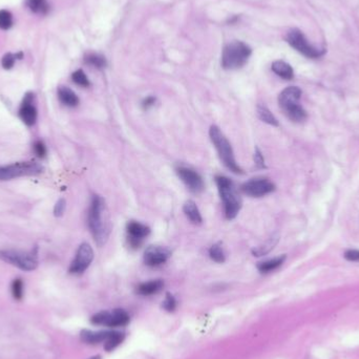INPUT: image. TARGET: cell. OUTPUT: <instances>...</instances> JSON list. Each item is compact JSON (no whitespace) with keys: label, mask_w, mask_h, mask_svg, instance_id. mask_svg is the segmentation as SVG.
I'll return each mask as SVG.
<instances>
[{"label":"cell","mask_w":359,"mask_h":359,"mask_svg":"<svg viewBox=\"0 0 359 359\" xmlns=\"http://www.w3.org/2000/svg\"><path fill=\"white\" fill-rule=\"evenodd\" d=\"M271 69L277 76L285 80H291L294 76L293 69L291 68V65L283 61V60H276V61L272 63Z\"/></svg>","instance_id":"21"},{"label":"cell","mask_w":359,"mask_h":359,"mask_svg":"<svg viewBox=\"0 0 359 359\" xmlns=\"http://www.w3.org/2000/svg\"><path fill=\"white\" fill-rule=\"evenodd\" d=\"M26 5L35 14L47 15L50 11L48 0H26Z\"/></svg>","instance_id":"22"},{"label":"cell","mask_w":359,"mask_h":359,"mask_svg":"<svg viewBox=\"0 0 359 359\" xmlns=\"http://www.w3.org/2000/svg\"><path fill=\"white\" fill-rule=\"evenodd\" d=\"M34 95L32 93H28L21 103L19 109V117L23 120L24 123L28 126H33L37 121V109L33 104Z\"/></svg>","instance_id":"15"},{"label":"cell","mask_w":359,"mask_h":359,"mask_svg":"<svg viewBox=\"0 0 359 359\" xmlns=\"http://www.w3.org/2000/svg\"><path fill=\"white\" fill-rule=\"evenodd\" d=\"M124 337H125L124 333L113 331V334L107 339V342L104 344V349L108 352L115 350L120 344H122V342L124 341Z\"/></svg>","instance_id":"25"},{"label":"cell","mask_w":359,"mask_h":359,"mask_svg":"<svg viewBox=\"0 0 359 359\" xmlns=\"http://www.w3.org/2000/svg\"><path fill=\"white\" fill-rule=\"evenodd\" d=\"M345 257L350 262H359V250H348Z\"/></svg>","instance_id":"36"},{"label":"cell","mask_w":359,"mask_h":359,"mask_svg":"<svg viewBox=\"0 0 359 359\" xmlns=\"http://www.w3.org/2000/svg\"><path fill=\"white\" fill-rule=\"evenodd\" d=\"M0 259L19 268L20 270L33 271L38 266L37 248L29 252L19 250H0Z\"/></svg>","instance_id":"5"},{"label":"cell","mask_w":359,"mask_h":359,"mask_svg":"<svg viewBox=\"0 0 359 359\" xmlns=\"http://www.w3.org/2000/svg\"><path fill=\"white\" fill-rule=\"evenodd\" d=\"M209 256L210 258L212 259V261H214L215 263H218V264H222L225 262V253H224V249L222 247V243H216V244H213L210 249H209Z\"/></svg>","instance_id":"26"},{"label":"cell","mask_w":359,"mask_h":359,"mask_svg":"<svg viewBox=\"0 0 359 359\" xmlns=\"http://www.w3.org/2000/svg\"><path fill=\"white\" fill-rule=\"evenodd\" d=\"M253 159H254V163H255V165H256L258 168H265V167H266L264 155H263L262 151L259 150V148H258V147H255Z\"/></svg>","instance_id":"33"},{"label":"cell","mask_w":359,"mask_h":359,"mask_svg":"<svg viewBox=\"0 0 359 359\" xmlns=\"http://www.w3.org/2000/svg\"><path fill=\"white\" fill-rule=\"evenodd\" d=\"M175 171L177 176L181 178V181L186 185L190 192L198 194L204 190L205 184L203 181V177L194 169L181 165L176 167Z\"/></svg>","instance_id":"10"},{"label":"cell","mask_w":359,"mask_h":359,"mask_svg":"<svg viewBox=\"0 0 359 359\" xmlns=\"http://www.w3.org/2000/svg\"><path fill=\"white\" fill-rule=\"evenodd\" d=\"M87 224L96 244L99 247H102L109 237L110 224L106 214L104 198L98 194L92 197L87 214Z\"/></svg>","instance_id":"1"},{"label":"cell","mask_w":359,"mask_h":359,"mask_svg":"<svg viewBox=\"0 0 359 359\" xmlns=\"http://www.w3.org/2000/svg\"><path fill=\"white\" fill-rule=\"evenodd\" d=\"M34 151L38 158H44L47 154V147L43 142L36 141L34 143Z\"/></svg>","instance_id":"35"},{"label":"cell","mask_w":359,"mask_h":359,"mask_svg":"<svg viewBox=\"0 0 359 359\" xmlns=\"http://www.w3.org/2000/svg\"><path fill=\"white\" fill-rule=\"evenodd\" d=\"M155 101H156L155 97H153V96H148V97H146V98L143 100L142 106H143L144 109H148L149 107H151V106L154 105Z\"/></svg>","instance_id":"37"},{"label":"cell","mask_w":359,"mask_h":359,"mask_svg":"<svg viewBox=\"0 0 359 359\" xmlns=\"http://www.w3.org/2000/svg\"><path fill=\"white\" fill-rule=\"evenodd\" d=\"M12 295L17 301H20L24 297V282L20 278H16L12 283Z\"/></svg>","instance_id":"30"},{"label":"cell","mask_w":359,"mask_h":359,"mask_svg":"<svg viewBox=\"0 0 359 359\" xmlns=\"http://www.w3.org/2000/svg\"><path fill=\"white\" fill-rule=\"evenodd\" d=\"M242 191L251 197H262L275 190V185L267 177H254L244 183Z\"/></svg>","instance_id":"9"},{"label":"cell","mask_w":359,"mask_h":359,"mask_svg":"<svg viewBox=\"0 0 359 359\" xmlns=\"http://www.w3.org/2000/svg\"><path fill=\"white\" fill-rule=\"evenodd\" d=\"M256 113L258 118L262 120L263 122L273 125V126H278V121L277 119L274 117V115L264 105H258L256 108Z\"/></svg>","instance_id":"23"},{"label":"cell","mask_w":359,"mask_h":359,"mask_svg":"<svg viewBox=\"0 0 359 359\" xmlns=\"http://www.w3.org/2000/svg\"><path fill=\"white\" fill-rule=\"evenodd\" d=\"M277 242H278V236H272L271 238L268 239V241L265 244L253 248L252 249V254L254 256L266 255L267 253H269L274 248V246L277 244Z\"/></svg>","instance_id":"24"},{"label":"cell","mask_w":359,"mask_h":359,"mask_svg":"<svg viewBox=\"0 0 359 359\" xmlns=\"http://www.w3.org/2000/svg\"><path fill=\"white\" fill-rule=\"evenodd\" d=\"M72 80L74 81V83H76L79 86H82V87H87L91 84L87 76L85 75V73L82 70H78V71L74 72L72 75Z\"/></svg>","instance_id":"28"},{"label":"cell","mask_w":359,"mask_h":359,"mask_svg":"<svg viewBox=\"0 0 359 359\" xmlns=\"http://www.w3.org/2000/svg\"><path fill=\"white\" fill-rule=\"evenodd\" d=\"M13 26V15L8 10H0V29L9 30Z\"/></svg>","instance_id":"29"},{"label":"cell","mask_w":359,"mask_h":359,"mask_svg":"<svg viewBox=\"0 0 359 359\" xmlns=\"http://www.w3.org/2000/svg\"><path fill=\"white\" fill-rule=\"evenodd\" d=\"M127 242L129 247L137 249L141 247L144 239L150 234V228L137 221H130L126 225Z\"/></svg>","instance_id":"12"},{"label":"cell","mask_w":359,"mask_h":359,"mask_svg":"<svg viewBox=\"0 0 359 359\" xmlns=\"http://www.w3.org/2000/svg\"><path fill=\"white\" fill-rule=\"evenodd\" d=\"M302 91L297 86H289L285 88L278 96V104L284 113L298 105V101L301 99Z\"/></svg>","instance_id":"14"},{"label":"cell","mask_w":359,"mask_h":359,"mask_svg":"<svg viewBox=\"0 0 359 359\" xmlns=\"http://www.w3.org/2000/svg\"><path fill=\"white\" fill-rule=\"evenodd\" d=\"M163 287H164V282L162 279H153V281L140 284L137 288V292L140 295L149 296V295L159 293L163 289Z\"/></svg>","instance_id":"17"},{"label":"cell","mask_w":359,"mask_h":359,"mask_svg":"<svg viewBox=\"0 0 359 359\" xmlns=\"http://www.w3.org/2000/svg\"><path fill=\"white\" fill-rule=\"evenodd\" d=\"M94 259V250L89 244L83 243L79 246L74 261L71 264L70 272L72 274H82L92 264Z\"/></svg>","instance_id":"11"},{"label":"cell","mask_w":359,"mask_h":359,"mask_svg":"<svg viewBox=\"0 0 359 359\" xmlns=\"http://www.w3.org/2000/svg\"><path fill=\"white\" fill-rule=\"evenodd\" d=\"M65 207H66V202L64 198H60L58 199V202L56 203L55 207H54V214L55 216H61L64 211H65Z\"/></svg>","instance_id":"34"},{"label":"cell","mask_w":359,"mask_h":359,"mask_svg":"<svg viewBox=\"0 0 359 359\" xmlns=\"http://www.w3.org/2000/svg\"><path fill=\"white\" fill-rule=\"evenodd\" d=\"M85 62L89 65H93L97 69H103L106 65V60L104 57L97 55V54H89L85 57Z\"/></svg>","instance_id":"27"},{"label":"cell","mask_w":359,"mask_h":359,"mask_svg":"<svg viewBox=\"0 0 359 359\" xmlns=\"http://www.w3.org/2000/svg\"><path fill=\"white\" fill-rule=\"evenodd\" d=\"M286 261V255H279L276 256L274 258L268 259V261H264L257 264V269L259 272L262 273H269L275 269H277L278 267H281L284 262Z\"/></svg>","instance_id":"20"},{"label":"cell","mask_w":359,"mask_h":359,"mask_svg":"<svg viewBox=\"0 0 359 359\" xmlns=\"http://www.w3.org/2000/svg\"><path fill=\"white\" fill-rule=\"evenodd\" d=\"M88 359H102V358L100 357V356H93V357H91V358H88Z\"/></svg>","instance_id":"38"},{"label":"cell","mask_w":359,"mask_h":359,"mask_svg":"<svg viewBox=\"0 0 359 359\" xmlns=\"http://www.w3.org/2000/svg\"><path fill=\"white\" fill-rule=\"evenodd\" d=\"M215 184L224 205L226 218H235L242 208V198L239 196L233 181L225 175H216Z\"/></svg>","instance_id":"2"},{"label":"cell","mask_w":359,"mask_h":359,"mask_svg":"<svg viewBox=\"0 0 359 359\" xmlns=\"http://www.w3.org/2000/svg\"><path fill=\"white\" fill-rule=\"evenodd\" d=\"M286 38H287V42L293 49H295L298 53H301L302 55H304L308 58L315 59V58L321 57L325 53L324 50H319V49L313 47L308 41L307 38L303 34V32H301L297 29H293V30L289 31Z\"/></svg>","instance_id":"7"},{"label":"cell","mask_w":359,"mask_h":359,"mask_svg":"<svg viewBox=\"0 0 359 359\" xmlns=\"http://www.w3.org/2000/svg\"><path fill=\"white\" fill-rule=\"evenodd\" d=\"M170 251L161 246H149L144 252V263L149 267H158L165 264L170 257Z\"/></svg>","instance_id":"13"},{"label":"cell","mask_w":359,"mask_h":359,"mask_svg":"<svg viewBox=\"0 0 359 359\" xmlns=\"http://www.w3.org/2000/svg\"><path fill=\"white\" fill-rule=\"evenodd\" d=\"M129 315L123 309H115L113 311H102L95 314L91 322L97 326H107L111 328L124 327L129 323Z\"/></svg>","instance_id":"8"},{"label":"cell","mask_w":359,"mask_h":359,"mask_svg":"<svg viewBox=\"0 0 359 359\" xmlns=\"http://www.w3.org/2000/svg\"><path fill=\"white\" fill-rule=\"evenodd\" d=\"M163 308L164 310H166L167 312H173L176 308V301H175V298L174 296L167 292L166 293V296H165V299H164V302H163Z\"/></svg>","instance_id":"31"},{"label":"cell","mask_w":359,"mask_h":359,"mask_svg":"<svg viewBox=\"0 0 359 359\" xmlns=\"http://www.w3.org/2000/svg\"><path fill=\"white\" fill-rule=\"evenodd\" d=\"M251 49L242 41H233L228 43L222 53V66L225 70H237L243 68L249 57Z\"/></svg>","instance_id":"4"},{"label":"cell","mask_w":359,"mask_h":359,"mask_svg":"<svg viewBox=\"0 0 359 359\" xmlns=\"http://www.w3.org/2000/svg\"><path fill=\"white\" fill-rule=\"evenodd\" d=\"M16 55L12 54V53H8L6 54L4 57H3V60H2V65L5 70H11L14 64H15V61H16Z\"/></svg>","instance_id":"32"},{"label":"cell","mask_w":359,"mask_h":359,"mask_svg":"<svg viewBox=\"0 0 359 359\" xmlns=\"http://www.w3.org/2000/svg\"><path fill=\"white\" fill-rule=\"evenodd\" d=\"M183 211L185 215L189 218V221L193 224H201L203 222V218L199 212L196 204L192 201V199H188L185 202L183 206Z\"/></svg>","instance_id":"19"},{"label":"cell","mask_w":359,"mask_h":359,"mask_svg":"<svg viewBox=\"0 0 359 359\" xmlns=\"http://www.w3.org/2000/svg\"><path fill=\"white\" fill-rule=\"evenodd\" d=\"M209 137L212 144L214 145L218 153L219 159L222 160L223 164L233 173H236V174L244 173L243 169L236 163L231 144L228 141V139L225 137V134L222 132V130L216 125H212L209 129Z\"/></svg>","instance_id":"3"},{"label":"cell","mask_w":359,"mask_h":359,"mask_svg":"<svg viewBox=\"0 0 359 359\" xmlns=\"http://www.w3.org/2000/svg\"><path fill=\"white\" fill-rule=\"evenodd\" d=\"M113 334V331H91L83 330L80 333L81 341L88 345H97L100 343H106L107 339Z\"/></svg>","instance_id":"16"},{"label":"cell","mask_w":359,"mask_h":359,"mask_svg":"<svg viewBox=\"0 0 359 359\" xmlns=\"http://www.w3.org/2000/svg\"><path fill=\"white\" fill-rule=\"evenodd\" d=\"M58 98L60 102L69 107H76L79 104L78 96L66 86H60L58 88Z\"/></svg>","instance_id":"18"},{"label":"cell","mask_w":359,"mask_h":359,"mask_svg":"<svg viewBox=\"0 0 359 359\" xmlns=\"http://www.w3.org/2000/svg\"><path fill=\"white\" fill-rule=\"evenodd\" d=\"M43 172L42 165L35 161L17 162L11 165L0 166V181H9L20 176L38 175Z\"/></svg>","instance_id":"6"}]
</instances>
